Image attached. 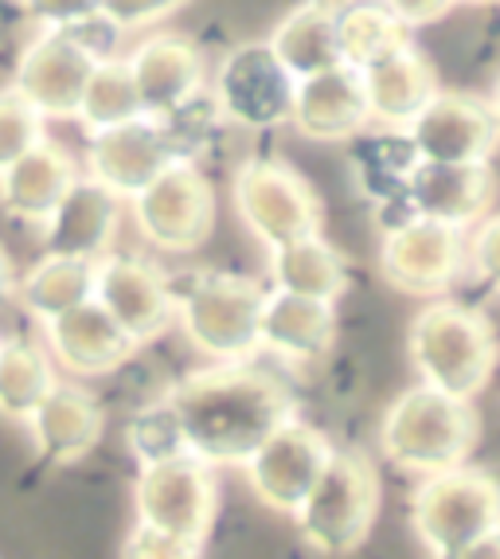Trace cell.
Here are the masks:
<instances>
[{"label":"cell","instance_id":"cell-1","mask_svg":"<svg viewBox=\"0 0 500 559\" xmlns=\"http://www.w3.org/2000/svg\"><path fill=\"white\" fill-rule=\"evenodd\" d=\"M184 435V447L204 466H242L289 419L297 400L282 376L242 364H215L172 383L165 395Z\"/></svg>","mask_w":500,"mask_h":559},{"label":"cell","instance_id":"cell-2","mask_svg":"<svg viewBox=\"0 0 500 559\" xmlns=\"http://www.w3.org/2000/svg\"><path fill=\"white\" fill-rule=\"evenodd\" d=\"M481 442L477 407L442 395L427 383L395 395L380 423V450L391 466L415 477H434L469 462Z\"/></svg>","mask_w":500,"mask_h":559},{"label":"cell","instance_id":"cell-3","mask_svg":"<svg viewBox=\"0 0 500 559\" xmlns=\"http://www.w3.org/2000/svg\"><path fill=\"white\" fill-rule=\"evenodd\" d=\"M407 353L427 388L473 403L497 372L500 348L492 321L462 301L434 298L407 329Z\"/></svg>","mask_w":500,"mask_h":559},{"label":"cell","instance_id":"cell-4","mask_svg":"<svg viewBox=\"0 0 500 559\" xmlns=\"http://www.w3.org/2000/svg\"><path fill=\"white\" fill-rule=\"evenodd\" d=\"M383 485L364 450L344 447L329 454L321 477L294 513L301 540L317 556H353L376 528Z\"/></svg>","mask_w":500,"mask_h":559},{"label":"cell","instance_id":"cell-5","mask_svg":"<svg viewBox=\"0 0 500 559\" xmlns=\"http://www.w3.org/2000/svg\"><path fill=\"white\" fill-rule=\"evenodd\" d=\"M262 301V282L231 271H204L177 294V325L188 345L215 364H242L259 353Z\"/></svg>","mask_w":500,"mask_h":559},{"label":"cell","instance_id":"cell-6","mask_svg":"<svg viewBox=\"0 0 500 559\" xmlns=\"http://www.w3.org/2000/svg\"><path fill=\"white\" fill-rule=\"evenodd\" d=\"M410 528L430 559H454L500 528V477L469 462L422 477L410 493Z\"/></svg>","mask_w":500,"mask_h":559},{"label":"cell","instance_id":"cell-7","mask_svg":"<svg viewBox=\"0 0 500 559\" xmlns=\"http://www.w3.org/2000/svg\"><path fill=\"white\" fill-rule=\"evenodd\" d=\"M231 200L247 227L262 247H286V242L321 235L324 204L301 173L286 160H242L235 168Z\"/></svg>","mask_w":500,"mask_h":559},{"label":"cell","instance_id":"cell-8","mask_svg":"<svg viewBox=\"0 0 500 559\" xmlns=\"http://www.w3.org/2000/svg\"><path fill=\"white\" fill-rule=\"evenodd\" d=\"M130 204L138 235L165 254H192L212 239L215 188L195 168V160L168 165L153 185L141 188Z\"/></svg>","mask_w":500,"mask_h":559},{"label":"cell","instance_id":"cell-9","mask_svg":"<svg viewBox=\"0 0 500 559\" xmlns=\"http://www.w3.org/2000/svg\"><path fill=\"white\" fill-rule=\"evenodd\" d=\"M98 59H106L98 47L79 28H44L24 44L16 59L12 91L39 114V118L67 121L79 114L83 91L91 83Z\"/></svg>","mask_w":500,"mask_h":559},{"label":"cell","instance_id":"cell-10","mask_svg":"<svg viewBox=\"0 0 500 559\" xmlns=\"http://www.w3.org/2000/svg\"><path fill=\"white\" fill-rule=\"evenodd\" d=\"M133 509H138V524L204 548L215 513H219L215 469L192 454L141 466L138 481H133Z\"/></svg>","mask_w":500,"mask_h":559},{"label":"cell","instance_id":"cell-11","mask_svg":"<svg viewBox=\"0 0 500 559\" xmlns=\"http://www.w3.org/2000/svg\"><path fill=\"white\" fill-rule=\"evenodd\" d=\"M465 271V235L434 219H403L383 235L380 274L407 298H442Z\"/></svg>","mask_w":500,"mask_h":559},{"label":"cell","instance_id":"cell-12","mask_svg":"<svg viewBox=\"0 0 500 559\" xmlns=\"http://www.w3.org/2000/svg\"><path fill=\"white\" fill-rule=\"evenodd\" d=\"M94 301L121 325L133 345H148L177 325V294L157 262L141 254H106L94 274Z\"/></svg>","mask_w":500,"mask_h":559},{"label":"cell","instance_id":"cell-13","mask_svg":"<svg viewBox=\"0 0 500 559\" xmlns=\"http://www.w3.org/2000/svg\"><path fill=\"white\" fill-rule=\"evenodd\" d=\"M329 454L333 447L324 439V430L289 419L242 462V474H247L250 493L259 497L270 513L294 516L321 477Z\"/></svg>","mask_w":500,"mask_h":559},{"label":"cell","instance_id":"cell-14","mask_svg":"<svg viewBox=\"0 0 500 559\" xmlns=\"http://www.w3.org/2000/svg\"><path fill=\"white\" fill-rule=\"evenodd\" d=\"M184 160L168 138L160 118H130L103 133H91L86 145V177L103 185L118 200H133L145 185L165 173L168 165Z\"/></svg>","mask_w":500,"mask_h":559},{"label":"cell","instance_id":"cell-15","mask_svg":"<svg viewBox=\"0 0 500 559\" xmlns=\"http://www.w3.org/2000/svg\"><path fill=\"white\" fill-rule=\"evenodd\" d=\"M410 150L434 165H477L500 145V121L489 103L462 91H438L407 126Z\"/></svg>","mask_w":500,"mask_h":559},{"label":"cell","instance_id":"cell-16","mask_svg":"<svg viewBox=\"0 0 500 559\" xmlns=\"http://www.w3.org/2000/svg\"><path fill=\"white\" fill-rule=\"evenodd\" d=\"M294 79L270 56L266 44H242L219 63L212 103L223 121L242 130H270L289 121Z\"/></svg>","mask_w":500,"mask_h":559},{"label":"cell","instance_id":"cell-17","mask_svg":"<svg viewBox=\"0 0 500 559\" xmlns=\"http://www.w3.org/2000/svg\"><path fill=\"white\" fill-rule=\"evenodd\" d=\"M126 67H130L133 91H138L145 118H168L204 94V51L177 32H157V36L141 39L126 56Z\"/></svg>","mask_w":500,"mask_h":559},{"label":"cell","instance_id":"cell-18","mask_svg":"<svg viewBox=\"0 0 500 559\" xmlns=\"http://www.w3.org/2000/svg\"><path fill=\"white\" fill-rule=\"evenodd\" d=\"M407 204L418 219L454 227H477L497 204V173L489 160L477 165H434V160H415L407 168Z\"/></svg>","mask_w":500,"mask_h":559},{"label":"cell","instance_id":"cell-19","mask_svg":"<svg viewBox=\"0 0 500 559\" xmlns=\"http://www.w3.org/2000/svg\"><path fill=\"white\" fill-rule=\"evenodd\" d=\"M289 121L309 141H348L371 126L364 75L356 67H333L313 79L294 83Z\"/></svg>","mask_w":500,"mask_h":559},{"label":"cell","instance_id":"cell-20","mask_svg":"<svg viewBox=\"0 0 500 559\" xmlns=\"http://www.w3.org/2000/svg\"><path fill=\"white\" fill-rule=\"evenodd\" d=\"M24 427L32 430V450L44 466H74L103 439L106 411L86 388L59 380Z\"/></svg>","mask_w":500,"mask_h":559},{"label":"cell","instance_id":"cell-21","mask_svg":"<svg viewBox=\"0 0 500 559\" xmlns=\"http://www.w3.org/2000/svg\"><path fill=\"white\" fill-rule=\"evenodd\" d=\"M44 333L47 356L71 376H110L138 353V345L94 298L47 321Z\"/></svg>","mask_w":500,"mask_h":559},{"label":"cell","instance_id":"cell-22","mask_svg":"<svg viewBox=\"0 0 500 559\" xmlns=\"http://www.w3.org/2000/svg\"><path fill=\"white\" fill-rule=\"evenodd\" d=\"M121 200L94 185L91 177H79L56 212L44 219V254H67V259L98 262L110 254L118 239Z\"/></svg>","mask_w":500,"mask_h":559},{"label":"cell","instance_id":"cell-23","mask_svg":"<svg viewBox=\"0 0 500 559\" xmlns=\"http://www.w3.org/2000/svg\"><path fill=\"white\" fill-rule=\"evenodd\" d=\"M79 177H83L79 160L59 141L44 138L16 165L0 173V207H4V215L20 219V224L44 227V219L56 212V204L67 197V188Z\"/></svg>","mask_w":500,"mask_h":559},{"label":"cell","instance_id":"cell-24","mask_svg":"<svg viewBox=\"0 0 500 559\" xmlns=\"http://www.w3.org/2000/svg\"><path fill=\"white\" fill-rule=\"evenodd\" d=\"M360 75L364 94H368V114L380 126H410L422 114V106L442 91L438 71L410 39L371 67H364Z\"/></svg>","mask_w":500,"mask_h":559},{"label":"cell","instance_id":"cell-25","mask_svg":"<svg viewBox=\"0 0 500 559\" xmlns=\"http://www.w3.org/2000/svg\"><path fill=\"white\" fill-rule=\"evenodd\" d=\"M336 341V309L329 301L297 298V294H266L259 321V348L286 364H313L329 356Z\"/></svg>","mask_w":500,"mask_h":559},{"label":"cell","instance_id":"cell-26","mask_svg":"<svg viewBox=\"0 0 500 559\" xmlns=\"http://www.w3.org/2000/svg\"><path fill=\"white\" fill-rule=\"evenodd\" d=\"M270 282L278 294H297V298L336 306L348 294V262L329 239L309 235V239L270 251Z\"/></svg>","mask_w":500,"mask_h":559},{"label":"cell","instance_id":"cell-27","mask_svg":"<svg viewBox=\"0 0 500 559\" xmlns=\"http://www.w3.org/2000/svg\"><path fill=\"white\" fill-rule=\"evenodd\" d=\"M270 56L278 59L294 83L313 79L321 71L341 67V47H336V20L329 12L313 9V4H297L286 20H278V28L266 39Z\"/></svg>","mask_w":500,"mask_h":559},{"label":"cell","instance_id":"cell-28","mask_svg":"<svg viewBox=\"0 0 500 559\" xmlns=\"http://www.w3.org/2000/svg\"><path fill=\"white\" fill-rule=\"evenodd\" d=\"M94 274H98V262L67 259V254H44L36 266L16 274V294L12 298L28 309L39 325H47L59 313L94 298Z\"/></svg>","mask_w":500,"mask_h":559},{"label":"cell","instance_id":"cell-29","mask_svg":"<svg viewBox=\"0 0 500 559\" xmlns=\"http://www.w3.org/2000/svg\"><path fill=\"white\" fill-rule=\"evenodd\" d=\"M59 383L56 360L32 341H0V419L28 423Z\"/></svg>","mask_w":500,"mask_h":559},{"label":"cell","instance_id":"cell-30","mask_svg":"<svg viewBox=\"0 0 500 559\" xmlns=\"http://www.w3.org/2000/svg\"><path fill=\"white\" fill-rule=\"evenodd\" d=\"M130 118H141V103H138V91H133L130 67H126L121 56L98 59L74 121H79V126L86 130V138H91V133H103V130H110V126H121V121H130Z\"/></svg>","mask_w":500,"mask_h":559},{"label":"cell","instance_id":"cell-31","mask_svg":"<svg viewBox=\"0 0 500 559\" xmlns=\"http://www.w3.org/2000/svg\"><path fill=\"white\" fill-rule=\"evenodd\" d=\"M407 28L391 16L383 4H364V9L344 12L336 20V47H341V63L344 67H371L376 59H383L388 51L407 44Z\"/></svg>","mask_w":500,"mask_h":559},{"label":"cell","instance_id":"cell-32","mask_svg":"<svg viewBox=\"0 0 500 559\" xmlns=\"http://www.w3.org/2000/svg\"><path fill=\"white\" fill-rule=\"evenodd\" d=\"M126 442H130V454L138 457V466H157V462H172V457H184V435H180V423L172 415L165 400L148 403L126 427Z\"/></svg>","mask_w":500,"mask_h":559},{"label":"cell","instance_id":"cell-33","mask_svg":"<svg viewBox=\"0 0 500 559\" xmlns=\"http://www.w3.org/2000/svg\"><path fill=\"white\" fill-rule=\"evenodd\" d=\"M44 133V118L20 98L12 86L0 91V173L9 165H16L32 145H39Z\"/></svg>","mask_w":500,"mask_h":559},{"label":"cell","instance_id":"cell-34","mask_svg":"<svg viewBox=\"0 0 500 559\" xmlns=\"http://www.w3.org/2000/svg\"><path fill=\"white\" fill-rule=\"evenodd\" d=\"M188 4L192 0H98V16L106 24H114L118 32H141L168 16H177Z\"/></svg>","mask_w":500,"mask_h":559},{"label":"cell","instance_id":"cell-35","mask_svg":"<svg viewBox=\"0 0 500 559\" xmlns=\"http://www.w3.org/2000/svg\"><path fill=\"white\" fill-rule=\"evenodd\" d=\"M465 266L500 294V212H489L473 227V239L465 242Z\"/></svg>","mask_w":500,"mask_h":559},{"label":"cell","instance_id":"cell-36","mask_svg":"<svg viewBox=\"0 0 500 559\" xmlns=\"http://www.w3.org/2000/svg\"><path fill=\"white\" fill-rule=\"evenodd\" d=\"M121 559H204V548L148 528V524H133V532L121 544Z\"/></svg>","mask_w":500,"mask_h":559},{"label":"cell","instance_id":"cell-37","mask_svg":"<svg viewBox=\"0 0 500 559\" xmlns=\"http://www.w3.org/2000/svg\"><path fill=\"white\" fill-rule=\"evenodd\" d=\"M20 9L39 28H74L98 16V0H20Z\"/></svg>","mask_w":500,"mask_h":559},{"label":"cell","instance_id":"cell-38","mask_svg":"<svg viewBox=\"0 0 500 559\" xmlns=\"http://www.w3.org/2000/svg\"><path fill=\"white\" fill-rule=\"evenodd\" d=\"M457 0H383V9L403 24V28H427V24H438L454 12Z\"/></svg>","mask_w":500,"mask_h":559},{"label":"cell","instance_id":"cell-39","mask_svg":"<svg viewBox=\"0 0 500 559\" xmlns=\"http://www.w3.org/2000/svg\"><path fill=\"white\" fill-rule=\"evenodd\" d=\"M454 559H500V528L481 536V540H473L465 551H457Z\"/></svg>","mask_w":500,"mask_h":559},{"label":"cell","instance_id":"cell-40","mask_svg":"<svg viewBox=\"0 0 500 559\" xmlns=\"http://www.w3.org/2000/svg\"><path fill=\"white\" fill-rule=\"evenodd\" d=\"M16 294V266H12V254L4 251V242H0V306Z\"/></svg>","mask_w":500,"mask_h":559},{"label":"cell","instance_id":"cell-41","mask_svg":"<svg viewBox=\"0 0 500 559\" xmlns=\"http://www.w3.org/2000/svg\"><path fill=\"white\" fill-rule=\"evenodd\" d=\"M313 9L329 12L333 20H341L344 12H353V9H364V4H383V0H309Z\"/></svg>","mask_w":500,"mask_h":559},{"label":"cell","instance_id":"cell-42","mask_svg":"<svg viewBox=\"0 0 500 559\" xmlns=\"http://www.w3.org/2000/svg\"><path fill=\"white\" fill-rule=\"evenodd\" d=\"M489 110L497 114V121H500V75H497V83H492V94H489Z\"/></svg>","mask_w":500,"mask_h":559},{"label":"cell","instance_id":"cell-43","mask_svg":"<svg viewBox=\"0 0 500 559\" xmlns=\"http://www.w3.org/2000/svg\"><path fill=\"white\" fill-rule=\"evenodd\" d=\"M457 4H477V9H485V4H497V0H457Z\"/></svg>","mask_w":500,"mask_h":559}]
</instances>
